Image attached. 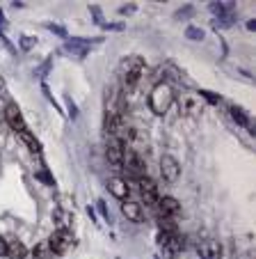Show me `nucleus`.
I'll return each mask as SVG.
<instances>
[{"label": "nucleus", "instance_id": "obj_1", "mask_svg": "<svg viewBox=\"0 0 256 259\" xmlns=\"http://www.w3.org/2000/svg\"><path fill=\"white\" fill-rule=\"evenodd\" d=\"M174 103V90L167 83H158L149 94V108L156 115H165Z\"/></svg>", "mask_w": 256, "mask_h": 259}, {"label": "nucleus", "instance_id": "obj_2", "mask_svg": "<svg viewBox=\"0 0 256 259\" xmlns=\"http://www.w3.org/2000/svg\"><path fill=\"white\" fill-rule=\"evenodd\" d=\"M48 245H50V250H53V254H67L69 250L76 245V241H73V234L69 230H58L48 239Z\"/></svg>", "mask_w": 256, "mask_h": 259}, {"label": "nucleus", "instance_id": "obj_3", "mask_svg": "<svg viewBox=\"0 0 256 259\" xmlns=\"http://www.w3.org/2000/svg\"><path fill=\"white\" fill-rule=\"evenodd\" d=\"M121 163H126V167H128V172H131L133 177H144V172H146V165H144V161H142V156L137 154V149H124V161Z\"/></svg>", "mask_w": 256, "mask_h": 259}, {"label": "nucleus", "instance_id": "obj_4", "mask_svg": "<svg viewBox=\"0 0 256 259\" xmlns=\"http://www.w3.org/2000/svg\"><path fill=\"white\" fill-rule=\"evenodd\" d=\"M160 172H163V179L169 181V184H174L181 175V165L174 156H163L160 158Z\"/></svg>", "mask_w": 256, "mask_h": 259}, {"label": "nucleus", "instance_id": "obj_5", "mask_svg": "<svg viewBox=\"0 0 256 259\" xmlns=\"http://www.w3.org/2000/svg\"><path fill=\"white\" fill-rule=\"evenodd\" d=\"M5 122L10 124L12 131H16V133L25 131V119H23L21 110L14 106V103H10V106H7V110H5Z\"/></svg>", "mask_w": 256, "mask_h": 259}, {"label": "nucleus", "instance_id": "obj_6", "mask_svg": "<svg viewBox=\"0 0 256 259\" xmlns=\"http://www.w3.org/2000/svg\"><path fill=\"white\" fill-rule=\"evenodd\" d=\"M106 154H108V161H110L115 167L121 165V161H124V145H121L119 138H110Z\"/></svg>", "mask_w": 256, "mask_h": 259}, {"label": "nucleus", "instance_id": "obj_7", "mask_svg": "<svg viewBox=\"0 0 256 259\" xmlns=\"http://www.w3.org/2000/svg\"><path fill=\"white\" fill-rule=\"evenodd\" d=\"M140 193L144 195V202H149V204L158 202V186H156V181L149 179V177H142L140 179Z\"/></svg>", "mask_w": 256, "mask_h": 259}, {"label": "nucleus", "instance_id": "obj_8", "mask_svg": "<svg viewBox=\"0 0 256 259\" xmlns=\"http://www.w3.org/2000/svg\"><path fill=\"white\" fill-rule=\"evenodd\" d=\"M142 69H144V60L137 58V55L124 58V60H121V64H119L121 76H126V73H142Z\"/></svg>", "mask_w": 256, "mask_h": 259}, {"label": "nucleus", "instance_id": "obj_9", "mask_svg": "<svg viewBox=\"0 0 256 259\" xmlns=\"http://www.w3.org/2000/svg\"><path fill=\"white\" fill-rule=\"evenodd\" d=\"M158 204H160V215H163V218H172V215H176L181 211L179 200H174V197H169V195L163 197Z\"/></svg>", "mask_w": 256, "mask_h": 259}, {"label": "nucleus", "instance_id": "obj_10", "mask_svg": "<svg viewBox=\"0 0 256 259\" xmlns=\"http://www.w3.org/2000/svg\"><path fill=\"white\" fill-rule=\"evenodd\" d=\"M199 254H201L203 259H220L222 245H220L218 241H203V243L199 245Z\"/></svg>", "mask_w": 256, "mask_h": 259}, {"label": "nucleus", "instance_id": "obj_11", "mask_svg": "<svg viewBox=\"0 0 256 259\" xmlns=\"http://www.w3.org/2000/svg\"><path fill=\"white\" fill-rule=\"evenodd\" d=\"M108 191H110L117 200H124L126 202V197H128V186H126V181L119 179V177H115V179L108 181Z\"/></svg>", "mask_w": 256, "mask_h": 259}, {"label": "nucleus", "instance_id": "obj_12", "mask_svg": "<svg viewBox=\"0 0 256 259\" xmlns=\"http://www.w3.org/2000/svg\"><path fill=\"white\" fill-rule=\"evenodd\" d=\"M121 211H124V215L128 220H133V223H140L142 220V206L137 204V202H124Z\"/></svg>", "mask_w": 256, "mask_h": 259}, {"label": "nucleus", "instance_id": "obj_13", "mask_svg": "<svg viewBox=\"0 0 256 259\" xmlns=\"http://www.w3.org/2000/svg\"><path fill=\"white\" fill-rule=\"evenodd\" d=\"M67 49L71 51V53H76L78 58H85L89 51V41L87 39H69L67 41Z\"/></svg>", "mask_w": 256, "mask_h": 259}, {"label": "nucleus", "instance_id": "obj_14", "mask_svg": "<svg viewBox=\"0 0 256 259\" xmlns=\"http://www.w3.org/2000/svg\"><path fill=\"white\" fill-rule=\"evenodd\" d=\"M25 245L21 243L19 239H12V241H7V254H10L12 259H23L25 257Z\"/></svg>", "mask_w": 256, "mask_h": 259}, {"label": "nucleus", "instance_id": "obj_15", "mask_svg": "<svg viewBox=\"0 0 256 259\" xmlns=\"http://www.w3.org/2000/svg\"><path fill=\"white\" fill-rule=\"evenodd\" d=\"M229 113H231V117L236 119L238 124H242V126L251 128V119H249V115H247L240 106H229Z\"/></svg>", "mask_w": 256, "mask_h": 259}, {"label": "nucleus", "instance_id": "obj_16", "mask_svg": "<svg viewBox=\"0 0 256 259\" xmlns=\"http://www.w3.org/2000/svg\"><path fill=\"white\" fill-rule=\"evenodd\" d=\"M32 254H34V259H53V250H50L48 241H41V243L34 245Z\"/></svg>", "mask_w": 256, "mask_h": 259}, {"label": "nucleus", "instance_id": "obj_17", "mask_svg": "<svg viewBox=\"0 0 256 259\" xmlns=\"http://www.w3.org/2000/svg\"><path fill=\"white\" fill-rule=\"evenodd\" d=\"M183 113H188V115H197V113H201V106H199V99H194V97H185L183 99V108H181Z\"/></svg>", "mask_w": 256, "mask_h": 259}, {"label": "nucleus", "instance_id": "obj_18", "mask_svg": "<svg viewBox=\"0 0 256 259\" xmlns=\"http://www.w3.org/2000/svg\"><path fill=\"white\" fill-rule=\"evenodd\" d=\"M19 138L30 147V149H32L34 154H39V142H37V138H34L32 133H30V131H21V133H19Z\"/></svg>", "mask_w": 256, "mask_h": 259}, {"label": "nucleus", "instance_id": "obj_19", "mask_svg": "<svg viewBox=\"0 0 256 259\" xmlns=\"http://www.w3.org/2000/svg\"><path fill=\"white\" fill-rule=\"evenodd\" d=\"M160 232L165 234H176V225L172 218H160Z\"/></svg>", "mask_w": 256, "mask_h": 259}, {"label": "nucleus", "instance_id": "obj_20", "mask_svg": "<svg viewBox=\"0 0 256 259\" xmlns=\"http://www.w3.org/2000/svg\"><path fill=\"white\" fill-rule=\"evenodd\" d=\"M199 97H201V99H206L208 103H220V101H222V97H220V94H215V92H208V90H199Z\"/></svg>", "mask_w": 256, "mask_h": 259}, {"label": "nucleus", "instance_id": "obj_21", "mask_svg": "<svg viewBox=\"0 0 256 259\" xmlns=\"http://www.w3.org/2000/svg\"><path fill=\"white\" fill-rule=\"evenodd\" d=\"M55 218H58V225L60 230H69V213H64V211H55Z\"/></svg>", "mask_w": 256, "mask_h": 259}, {"label": "nucleus", "instance_id": "obj_22", "mask_svg": "<svg viewBox=\"0 0 256 259\" xmlns=\"http://www.w3.org/2000/svg\"><path fill=\"white\" fill-rule=\"evenodd\" d=\"M185 37H188V39H203V30L188 28V30H185Z\"/></svg>", "mask_w": 256, "mask_h": 259}, {"label": "nucleus", "instance_id": "obj_23", "mask_svg": "<svg viewBox=\"0 0 256 259\" xmlns=\"http://www.w3.org/2000/svg\"><path fill=\"white\" fill-rule=\"evenodd\" d=\"M37 177H39L41 181H46L48 186H53V177L48 175V170H46V167H44V170H39V172H37Z\"/></svg>", "mask_w": 256, "mask_h": 259}, {"label": "nucleus", "instance_id": "obj_24", "mask_svg": "<svg viewBox=\"0 0 256 259\" xmlns=\"http://www.w3.org/2000/svg\"><path fill=\"white\" fill-rule=\"evenodd\" d=\"M48 69H50V60H46V62L37 69V76H46V73H48Z\"/></svg>", "mask_w": 256, "mask_h": 259}, {"label": "nucleus", "instance_id": "obj_25", "mask_svg": "<svg viewBox=\"0 0 256 259\" xmlns=\"http://www.w3.org/2000/svg\"><path fill=\"white\" fill-rule=\"evenodd\" d=\"M7 106H10V103H7L5 99H0V119H5V110H7Z\"/></svg>", "mask_w": 256, "mask_h": 259}, {"label": "nucleus", "instance_id": "obj_26", "mask_svg": "<svg viewBox=\"0 0 256 259\" xmlns=\"http://www.w3.org/2000/svg\"><path fill=\"white\" fill-rule=\"evenodd\" d=\"M21 46H23V49H30V46H32V37H21Z\"/></svg>", "mask_w": 256, "mask_h": 259}, {"label": "nucleus", "instance_id": "obj_27", "mask_svg": "<svg viewBox=\"0 0 256 259\" xmlns=\"http://www.w3.org/2000/svg\"><path fill=\"white\" fill-rule=\"evenodd\" d=\"M98 209H101L103 218H106V220H110V213H108V209H106V202H98Z\"/></svg>", "mask_w": 256, "mask_h": 259}, {"label": "nucleus", "instance_id": "obj_28", "mask_svg": "<svg viewBox=\"0 0 256 259\" xmlns=\"http://www.w3.org/2000/svg\"><path fill=\"white\" fill-rule=\"evenodd\" d=\"M3 254H7V241L0 236V257H3Z\"/></svg>", "mask_w": 256, "mask_h": 259}, {"label": "nucleus", "instance_id": "obj_29", "mask_svg": "<svg viewBox=\"0 0 256 259\" xmlns=\"http://www.w3.org/2000/svg\"><path fill=\"white\" fill-rule=\"evenodd\" d=\"M0 23H5V16H3V12H0Z\"/></svg>", "mask_w": 256, "mask_h": 259}, {"label": "nucleus", "instance_id": "obj_30", "mask_svg": "<svg viewBox=\"0 0 256 259\" xmlns=\"http://www.w3.org/2000/svg\"><path fill=\"white\" fill-rule=\"evenodd\" d=\"M0 85H3V80H0Z\"/></svg>", "mask_w": 256, "mask_h": 259}]
</instances>
